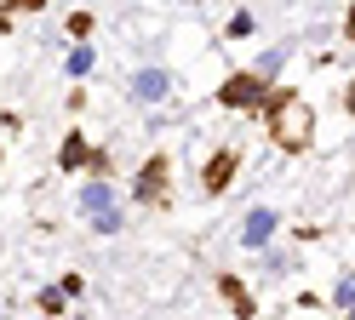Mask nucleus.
<instances>
[{
	"mask_svg": "<svg viewBox=\"0 0 355 320\" xmlns=\"http://www.w3.org/2000/svg\"><path fill=\"white\" fill-rule=\"evenodd\" d=\"M258 121L270 126V143L281 154H304L309 143H315V109H309L298 91H270L258 109Z\"/></svg>",
	"mask_w": 355,
	"mask_h": 320,
	"instance_id": "1",
	"label": "nucleus"
},
{
	"mask_svg": "<svg viewBox=\"0 0 355 320\" xmlns=\"http://www.w3.org/2000/svg\"><path fill=\"white\" fill-rule=\"evenodd\" d=\"M58 166L63 172H92V177H115V154L103 143H86V132L69 126V137L58 143Z\"/></svg>",
	"mask_w": 355,
	"mask_h": 320,
	"instance_id": "2",
	"label": "nucleus"
},
{
	"mask_svg": "<svg viewBox=\"0 0 355 320\" xmlns=\"http://www.w3.org/2000/svg\"><path fill=\"white\" fill-rule=\"evenodd\" d=\"M132 200L149 206V212H161V206L172 200V160L166 154H149L138 166V177H132Z\"/></svg>",
	"mask_w": 355,
	"mask_h": 320,
	"instance_id": "3",
	"label": "nucleus"
},
{
	"mask_svg": "<svg viewBox=\"0 0 355 320\" xmlns=\"http://www.w3.org/2000/svg\"><path fill=\"white\" fill-rule=\"evenodd\" d=\"M263 98H270V80H258L252 69H235V75L218 86V103H224V109H241V114H258Z\"/></svg>",
	"mask_w": 355,
	"mask_h": 320,
	"instance_id": "4",
	"label": "nucleus"
},
{
	"mask_svg": "<svg viewBox=\"0 0 355 320\" xmlns=\"http://www.w3.org/2000/svg\"><path fill=\"white\" fill-rule=\"evenodd\" d=\"M126 91H132V103H144V109H161V103L172 98V75H166V69H155V63H144L138 75L126 80Z\"/></svg>",
	"mask_w": 355,
	"mask_h": 320,
	"instance_id": "5",
	"label": "nucleus"
},
{
	"mask_svg": "<svg viewBox=\"0 0 355 320\" xmlns=\"http://www.w3.org/2000/svg\"><path fill=\"white\" fill-rule=\"evenodd\" d=\"M281 235V212H270V206H252L247 217H241V246H252V251H263Z\"/></svg>",
	"mask_w": 355,
	"mask_h": 320,
	"instance_id": "6",
	"label": "nucleus"
},
{
	"mask_svg": "<svg viewBox=\"0 0 355 320\" xmlns=\"http://www.w3.org/2000/svg\"><path fill=\"white\" fill-rule=\"evenodd\" d=\"M235 166H241V149H212V160L201 166V195H224L235 183Z\"/></svg>",
	"mask_w": 355,
	"mask_h": 320,
	"instance_id": "7",
	"label": "nucleus"
},
{
	"mask_svg": "<svg viewBox=\"0 0 355 320\" xmlns=\"http://www.w3.org/2000/svg\"><path fill=\"white\" fill-rule=\"evenodd\" d=\"M75 206H80V217H98V212H109V206H121L115 177H86L80 195H75Z\"/></svg>",
	"mask_w": 355,
	"mask_h": 320,
	"instance_id": "8",
	"label": "nucleus"
},
{
	"mask_svg": "<svg viewBox=\"0 0 355 320\" xmlns=\"http://www.w3.org/2000/svg\"><path fill=\"white\" fill-rule=\"evenodd\" d=\"M218 292L230 297V314H235V320H252V309H258V303H252V292L241 286V274H218Z\"/></svg>",
	"mask_w": 355,
	"mask_h": 320,
	"instance_id": "9",
	"label": "nucleus"
},
{
	"mask_svg": "<svg viewBox=\"0 0 355 320\" xmlns=\"http://www.w3.org/2000/svg\"><path fill=\"white\" fill-rule=\"evenodd\" d=\"M332 309H344V320L355 309V274L349 269H338V281H332Z\"/></svg>",
	"mask_w": 355,
	"mask_h": 320,
	"instance_id": "10",
	"label": "nucleus"
},
{
	"mask_svg": "<svg viewBox=\"0 0 355 320\" xmlns=\"http://www.w3.org/2000/svg\"><path fill=\"white\" fill-rule=\"evenodd\" d=\"M281 69H286V46H270V52H263V57L252 63V75H258V80H275Z\"/></svg>",
	"mask_w": 355,
	"mask_h": 320,
	"instance_id": "11",
	"label": "nucleus"
},
{
	"mask_svg": "<svg viewBox=\"0 0 355 320\" xmlns=\"http://www.w3.org/2000/svg\"><path fill=\"white\" fill-rule=\"evenodd\" d=\"M293 263H298V258H293V251H281V246H263V258H258V269H263V274H286Z\"/></svg>",
	"mask_w": 355,
	"mask_h": 320,
	"instance_id": "12",
	"label": "nucleus"
},
{
	"mask_svg": "<svg viewBox=\"0 0 355 320\" xmlns=\"http://www.w3.org/2000/svg\"><path fill=\"white\" fill-rule=\"evenodd\" d=\"M35 309H40V314H63V309H69V297H63L58 281H52V286H40V292H35Z\"/></svg>",
	"mask_w": 355,
	"mask_h": 320,
	"instance_id": "13",
	"label": "nucleus"
},
{
	"mask_svg": "<svg viewBox=\"0 0 355 320\" xmlns=\"http://www.w3.org/2000/svg\"><path fill=\"white\" fill-rule=\"evenodd\" d=\"M86 223H92L98 235H121V229H126V212H121V206H109V212H98V217H86Z\"/></svg>",
	"mask_w": 355,
	"mask_h": 320,
	"instance_id": "14",
	"label": "nucleus"
},
{
	"mask_svg": "<svg viewBox=\"0 0 355 320\" xmlns=\"http://www.w3.org/2000/svg\"><path fill=\"white\" fill-rule=\"evenodd\" d=\"M92 63H98L92 46H75V52H69V75H75V80H86V75H92Z\"/></svg>",
	"mask_w": 355,
	"mask_h": 320,
	"instance_id": "15",
	"label": "nucleus"
},
{
	"mask_svg": "<svg viewBox=\"0 0 355 320\" xmlns=\"http://www.w3.org/2000/svg\"><path fill=\"white\" fill-rule=\"evenodd\" d=\"M24 12H40V0H6V6H0V29H12Z\"/></svg>",
	"mask_w": 355,
	"mask_h": 320,
	"instance_id": "16",
	"label": "nucleus"
},
{
	"mask_svg": "<svg viewBox=\"0 0 355 320\" xmlns=\"http://www.w3.org/2000/svg\"><path fill=\"white\" fill-rule=\"evenodd\" d=\"M92 29H98L92 12H75V17H69V40H92Z\"/></svg>",
	"mask_w": 355,
	"mask_h": 320,
	"instance_id": "17",
	"label": "nucleus"
},
{
	"mask_svg": "<svg viewBox=\"0 0 355 320\" xmlns=\"http://www.w3.org/2000/svg\"><path fill=\"white\" fill-rule=\"evenodd\" d=\"M252 29H258V23H252V12H235V17H230V29H224V35H230V40H247Z\"/></svg>",
	"mask_w": 355,
	"mask_h": 320,
	"instance_id": "18",
	"label": "nucleus"
}]
</instances>
